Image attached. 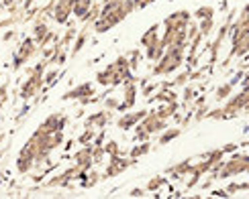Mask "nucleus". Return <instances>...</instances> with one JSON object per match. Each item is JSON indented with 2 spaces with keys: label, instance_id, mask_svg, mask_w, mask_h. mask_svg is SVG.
I'll use <instances>...</instances> for the list:
<instances>
[{
  "label": "nucleus",
  "instance_id": "obj_1",
  "mask_svg": "<svg viewBox=\"0 0 249 199\" xmlns=\"http://www.w3.org/2000/svg\"><path fill=\"white\" fill-rule=\"evenodd\" d=\"M96 79H98V83H102V86H117V83L129 79V61H127V57H119L112 65H108L105 71H100Z\"/></svg>",
  "mask_w": 249,
  "mask_h": 199
},
{
  "label": "nucleus",
  "instance_id": "obj_2",
  "mask_svg": "<svg viewBox=\"0 0 249 199\" xmlns=\"http://www.w3.org/2000/svg\"><path fill=\"white\" fill-rule=\"evenodd\" d=\"M184 61V47H168L163 51V55L158 59V65L153 67L155 76H168V73L176 71Z\"/></svg>",
  "mask_w": 249,
  "mask_h": 199
},
{
  "label": "nucleus",
  "instance_id": "obj_3",
  "mask_svg": "<svg viewBox=\"0 0 249 199\" xmlns=\"http://www.w3.org/2000/svg\"><path fill=\"white\" fill-rule=\"evenodd\" d=\"M249 93H247V86H243V92L237 93V96L229 98V102L225 104V106L221 110H214L213 114H209L211 118H235L239 116L241 112L247 110V102H249Z\"/></svg>",
  "mask_w": 249,
  "mask_h": 199
},
{
  "label": "nucleus",
  "instance_id": "obj_4",
  "mask_svg": "<svg viewBox=\"0 0 249 199\" xmlns=\"http://www.w3.org/2000/svg\"><path fill=\"white\" fill-rule=\"evenodd\" d=\"M165 130V120H161L155 112H147L141 118V124L137 126V134H135V140H147L149 134L153 132H161Z\"/></svg>",
  "mask_w": 249,
  "mask_h": 199
},
{
  "label": "nucleus",
  "instance_id": "obj_5",
  "mask_svg": "<svg viewBox=\"0 0 249 199\" xmlns=\"http://www.w3.org/2000/svg\"><path fill=\"white\" fill-rule=\"evenodd\" d=\"M247 167H249V159H247V154H235L231 161H227L219 167V179H229V177H235V175H241L247 171Z\"/></svg>",
  "mask_w": 249,
  "mask_h": 199
},
{
  "label": "nucleus",
  "instance_id": "obj_6",
  "mask_svg": "<svg viewBox=\"0 0 249 199\" xmlns=\"http://www.w3.org/2000/svg\"><path fill=\"white\" fill-rule=\"evenodd\" d=\"M41 71H43V65H37L33 71H31V77L27 79L23 90H20V96H23L25 100L33 98L35 93L41 90V86H43V76H41Z\"/></svg>",
  "mask_w": 249,
  "mask_h": 199
},
{
  "label": "nucleus",
  "instance_id": "obj_7",
  "mask_svg": "<svg viewBox=\"0 0 249 199\" xmlns=\"http://www.w3.org/2000/svg\"><path fill=\"white\" fill-rule=\"evenodd\" d=\"M165 31H174L180 27H188L190 25V13L188 10H180V13H174L165 18Z\"/></svg>",
  "mask_w": 249,
  "mask_h": 199
},
{
  "label": "nucleus",
  "instance_id": "obj_8",
  "mask_svg": "<svg viewBox=\"0 0 249 199\" xmlns=\"http://www.w3.org/2000/svg\"><path fill=\"white\" fill-rule=\"evenodd\" d=\"M35 165V156L31 153L27 146H23V151L18 153V159H17V169L18 173H29V169Z\"/></svg>",
  "mask_w": 249,
  "mask_h": 199
},
{
  "label": "nucleus",
  "instance_id": "obj_9",
  "mask_svg": "<svg viewBox=\"0 0 249 199\" xmlns=\"http://www.w3.org/2000/svg\"><path fill=\"white\" fill-rule=\"evenodd\" d=\"M131 165H133L131 161L121 159V154H115V156H112V161H110V165H108L105 177H117V175H121V173L127 169V167H131Z\"/></svg>",
  "mask_w": 249,
  "mask_h": 199
},
{
  "label": "nucleus",
  "instance_id": "obj_10",
  "mask_svg": "<svg viewBox=\"0 0 249 199\" xmlns=\"http://www.w3.org/2000/svg\"><path fill=\"white\" fill-rule=\"evenodd\" d=\"M64 124H66V118H61V116H57V114H53V116H49L37 130L49 134V132H55V130H64Z\"/></svg>",
  "mask_w": 249,
  "mask_h": 199
},
{
  "label": "nucleus",
  "instance_id": "obj_11",
  "mask_svg": "<svg viewBox=\"0 0 249 199\" xmlns=\"http://www.w3.org/2000/svg\"><path fill=\"white\" fill-rule=\"evenodd\" d=\"M145 114H147V112H145V110H141V112H133V114H124V116L123 118H119V128L121 130H129V128H133L135 126V124H139L141 122V118L145 116Z\"/></svg>",
  "mask_w": 249,
  "mask_h": 199
},
{
  "label": "nucleus",
  "instance_id": "obj_12",
  "mask_svg": "<svg viewBox=\"0 0 249 199\" xmlns=\"http://www.w3.org/2000/svg\"><path fill=\"white\" fill-rule=\"evenodd\" d=\"M71 6H74V0H61V2L55 6V20L57 23H66L70 13H71Z\"/></svg>",
  "mask_w": 249,
  "mask_h": 199
},
{
  "label": "nucleus",
  "instance_id": "obj_13",
  "mask_svg": "<svg viewBox=\"0 0 249 199\" xmlns=\"http://www.w3.org/2000/svg\"><path fill=\"white\" fill-rule=\"evenodd\" d=\"M35 53V43H33V41H25V43H23V47H20V51H18V55H17V65L15 67H20V65H23L25 63V61L31 57V55H33Z\"/></svg>",
  "mask_w": 249,
  "mask_h": 199
},
{
  "label": "nucleus",
  "instance_id": "obj_14",
  "mask_svg": "<svg viewBox=\"0 0 249 199\" xmlns=\"http://www.w3.org/2000/svg\"><path fill=\"white\" fill-rule=\"evenodd\" d=\"M92 8V0H74V6H71V13L78 18H86L88 10Z\"/></svg>",
  "mask_w": 249,
  "mask_h": 199
},
{
  "label": "nucleus",
  "instance_id": "obj_15",
  "mask_svg": "<svg viewBox=\"0 0 249 199\" xmlns=\"http://www.w3.org/2000/svg\"><path fill=\"white\" fill-rule=\"evenodd\" d=\"M158 31H160V25H153L147 33H145L143 37H141V45L145 47V49H149L151 45H155L160 41V37H158Z\"/></svg>",
  "mask_w": 249,
  "mask_h": 199
},
{
  "label": "nucleus",
  "instance_id": "obj_16",
  "mask_svg": "<svg viewBox=\"0 0 249 199\" xmlns=\"http://www.w3.org/2000/svg\"><path fill=\"white\" fill-rule=\"evenodd\" d=\"M90 96H92V86H90V83H84V86H80V88H76V90L68 92L66 96H64V100H71V98H90Z\"/></svg>",
  "mask_w": 249,
  "mask_h": 199
},
{
  "label": "nucleus",
  "instance_id": "obj_17",
  "mask_svg": "<svg viewBox=\"0 0 249 199\" xmlns=\"http://www.w3.org/2000/svg\"><path fill=\"white\" fill-rule=\"evenodd\" d=\"M108 118H110L108 112H98V114H94V116H90L86 120V126H92V124H94V126H107Z\"/></svg>",
  "mask_w": 249,
  "mask_h": 199
},
{
  "label": "nucleus",
  "instance_id": "obj_18",
  "mask_svg": "<svg viewBox=\"0 0 249 199\" xmlns=\"http://www.w3.org/2000/svg\"><path fill=\"white\" fill-rule=\"evenodd\" d=\"M133 104H135V86L129 83L127 90H124V102L119 104V108L121 110H129V108H133Z\"/></svg>",
  "mask_w": 249,
  "mask_h": 199
},
{
  "label": "nucleus",
  "instance_id": "obj_19",
  "mask_svg": "<svg viewBox=\"0 0 249 199\" xmlns=\"http://www.w3.org/2000/svg\"><path fill=\"white\" fill-rule=\"evenodd\" d=\"M190 169H192V163H190V161H184V163L178 165V167H172L170 173L176 175V177H184V175H188V173H190Z\"/></svg>",
  "mask_w": 249,
  "mask_h": 199
},
{
  "label": "nucleus",
  "instance_id": "obj_20",
  "mask_svg": "<svg viewBox=\"0 0 249 199\" xmlns=\"http://www.w3.org/2000/svg\"><path fill=\"white\" fill-rule=\"evenodd\" d=\"M35 37H37V41H39L41 45H45L47 41L51 39V33L47 31V27H45V25H39V27L35 29Z\"/></svg>",
  "mask_w": 249,
  "mask_h": 199
},
{
  "label": "nucleus",
  "instance_id": "obj_21",
  "mask_svg": "<svg viewBox=\"0 0 249 199\" xmlns=\"http://www.w3.org/2000/svg\"><path fill=\"white\" fill-rule=\"evenodd\" d=\"M155 114H158V116H160L161 120H168V118L172 116V114H176V102H168V106L160 108V110L155 112Z\"/></svg>",
  "mask_w": 249,
  "mask_h": 199
},
{
  "label": "nucleus",
  "instance_id": "obj_22",
  "mask_svg": "<svg viewBox=\"0 0 249 199\" xmlns=\"http://www.w3.org/2000/svg\"><path fill=\"white\" fill-rule=\"evenodd\" d=\"M151 151V144L149 142H143V144H139L137 149H131V159H137V156H141V154H147Z\"/></svg>",
  "mask_w": 249,
  "mask_h": 199
},
{
  "label": "nucleus",
  "instance_id": "obj_23",
  "mask_svg": "<svg viewBox=\"0 0 249 199\" xmlns=\"http://www.w3.org/2000/svg\"><path fill=\"white\" fill-rule=\"evenodd\" d=\"M231 88H233V83L229 81L227 86H221L219 90H216V93H214V98L219 100V102H223L225 98H229V93H231Z\"/></svg>",
  "mask_w": 249,
  "mask_h": 199
},
{
  "label": "nucleus",
  "instance_id": "obj_24",
  "mask_svg": "<svg viewBox=\"0 0 249 199\" xmlns=\"http://www.w3.org/2000/svg\"><path fill=\"white\" fill-rule=\"evenodd\" d=\"M163 185H165L163 177H155V179H151V181L147 183V191H158V189H161Z\"/></svg>",
  "mask_w": 249,
  "mask_h": 199
},
{
  "label": "nucleus",
  "instance_id": "obj_25",
  "mask_svg": "<svg viewBox=\"0 0 249 199\" xmlns=\"http://www.w3.org/2000/svg\"><path fill=\"white\" fill-rule=\"evenodd\" d=\"M180 132H182V130H178V128L168 130V132H165V134L161 136V138H160V144H168L170 140H174V138H176V136H180Z\"/></svg>",
  "mask_w": 249,
  "mask_h": 199
},
{
  "label": "nucleus",
  "instance_id": "obj_26",
  "mask_svg": "<svg viewBox=\"0 0 249 199\" xmlns=\"http://www.w3.org/2000/svg\"><path fill=\"white\" fill-rule=\"evenodd\" d=\"M213 15H214V8L213 6H202V8L196 10V16H198V18H211Z\"/></svg>",
  "mask_w": 249,
  "mask_h": 199
},
{
  "label": "nucleus",
  "instance_id": "obj_27",
  "mask_svg": "<svg viewBox=\"0 0 249 199\" xmlns=\"http://www.w3.org/2000/svg\"><path fill=\"white\" fill-rule=\"evenodd\" d=\"M211 29H213V16H211V18H202V25H200V29H198V33H200V35H209Z\"/></svg>",
  "mask_w": 249,
  "mask_h": 199
},
{
  "label": "nucleus",
  "instance_id": "obj_28",
  "mask_svg": "<svg viewBox=\"0 0 249 199\" xmlns=\"http://www.w3.org/2000/svg\"><path fill=\"white\" fill-rule=\"evenodd\" d=\"M105 153H108L110 156H115V154H121V151H119V144L115 142V140H110L107 146H105Z\"/></svg>",
  "mask_w": 249,
  "mask_h": 199
},
{
  "label": "nucleus",
  "instance_id": "obj_29",
  "mask_svg": "<svg viewBox=\"0 0 249 199\" xmlns=\"http://www.w3.org/2000/svg\"><path fill=\"white\" fill-rule=\"evenodd\" d=\"M174 98H176V96H174V93H170V92H161V93H158V100H161V102H176Z\"/></svg>",
  "mask_w": 249,
  "mask_h": 199
},
{
  "label": "nucleus",
  "instance_id": "obj_30",
  "mask_svg": "<svg viewBox=\"0 0 249 199\" xmlns=\"http://www.w3.org/2000/svg\"><path fill=\"white\" fill-rule=\"evenodd\" d=\"M92 136H94V130H88V132H84V134L80 136V142H82V144H86V142L92 138Z\"/></svg>",
  "mask_w": 249,
  "mask_h": 199
},
{
  "label": "nucleus",
  "instance_id": "obj_31",
  "mask_svg": "<svg viewBox=\"0 0 249 199\" xmlns=\"http://www.w3.org/2000/svg\"><path fill=\"white\" fill-rule=\"evenodd\" d=\"M107 106H108V108H119V102L110 98V100H107Z\"/></svg>",
  "mask_w": 249,
  "mask_h": 199
},
{
  "label": "nucleus",
  "instance_id": "obj_32",
  "mask_svg": "<svg viewBox=\"0 0 249 199\" xmlns=\"http://www.w3.org/2000/svg\"><path fill=\"white\" fill-rule=\"evenodd\" d=\"M143 195V189H133L131 191V197H141Z\"/></svg>",
  "mask_w": 249,
  "mask_h": 199
},
{
  "label": "nucleus",
  "instance_id": "obj_33",
  "mask_svg": "<svg viewBox=\"0 0 249 199\" xmlns=\"http://www.w3.org/2000/svg\"><path fill=\"white\" fill-rule=\"evenodd\" d=\"M151 2H153V0H139L137 6H147V4H151Z\"/></svg>",
  "mask_w": 249,
  "mask_h": 199
}]
</instances>
